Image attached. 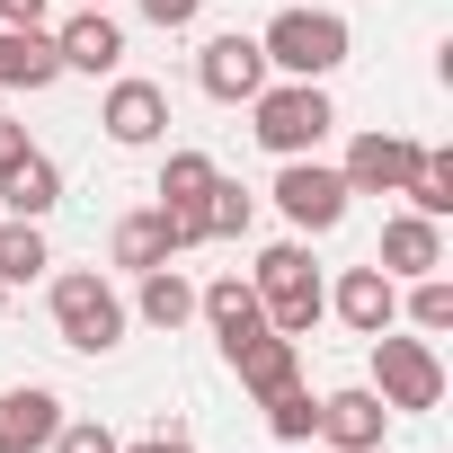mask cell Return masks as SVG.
<instances>
[{"label":"cell","instance_id":"28","mask_svg":"<svg viewBox=\"0 0 453 453\" xmlns=\"http://www.w3.org/2000/svg\"><path fill=\"white\" fill-rule=\"evenodd\" d=\"M196 10H204V0H142L151 27H196Z\"/></svg>","mask_w":453,"mask_h":453},{"label":"cell","instance_id":"6","mask_svg":"<svg viewBox=\"0 0 453 453\" xmlns=\"http://www.w3.org/2000/svg\"><path fill=\"white\" fill-rule=\"evenodd\" d=\"M276 204H285L294 232H338V222H347V178H338V169H320V160L303 151V160H285Z\"/></svg>","mask_w":453,"mask_h":453},{"label":"cell","instance_id":"13","mask_svg":"<svg viewBox=\"0 0 453 453\" xmlns=\"http://www.w3.org/2000/svg\"><path fill=\"white\" fill-rule=\"evenodd\" d=\"M382 418H391V409H382V391H373V382H365V391H329V400H320V435H329L338 453H373V444H382Z\"/></svg>","mask_w":453,"mask_h":453},{"label":"cell","instance_id":"25","mask_svg":"<svg viewBox=\"0 0 453 453\" xmlns=\"http://www.w3.org/2000/svg\"><path fill=\"white\" fill-rule=\"evenodd\" d=\"M267 426H276V444H311V435H320V400L294 382V391H276V400H267Z\"/></svg>","mask_w":453,"mask_h":453},{"label":"cell","instance_id":"9","mask_svg":"<svg viewBox=\"0 0 453 453\" xmlns=\"http://www.w3.org/2000/svg\"><path fill=\"white\" fill-rule=\"evenodd\" d=\"M98 125H107V142L142 151V142H160V125H169V89H160V81H116Z\"/></svg>","mask_w":453,"mask_h":453},{"label":"cell","instance_id":"30","mask_svg":"<svg viewBox=\"0 0 453 453\" xmlns=\"http://www.w3.org/2000/svg\"><path fill=\"white\" fill-rule=\"evenodd\" d=\"M0 27H45V0H0Z\"/></svg>","mask_w":453,"mask_h":453},{"label":"cell","instance_id":"33","mask_svg":"<svg viewBox=\"0 0 453 453\" xmlns=\"http://www.w3.org/2000/svg\"><path fill=\"white\" fill-rule=\"evenodd\" d=\"M89 10H107V0H89Z\"/></svg>","mask_w":453,"mask_h":453},{"label":"cell","instance_id":"23","mask_svg":"<svg viewBox=\"0 0 453 453\" xmlns=\"http://www.w3.org/2000/svg\"><path fill=\"white\" fill-rule=\"evenodd\" d=\"M250 213H258V204H250V187L213 178V187H204V241H241V232H250Z\"/></svg>","mask_w":453,"mask_h":453},{"label":"cell","instance_id":"16","mask_svg":"<svg viewBox=\"0 0 453 453\" xmlns=\"http://www.w3.org/2000/svg\"><path fill=\"white\" fill-rule=\"evenodd\" d=\"M196 311L213 320V338H222V356H232L241 338H258V329H267V311H258V285H241V276H213V285L196 294Z\"/></svg>","mask_w":453,"mask_h":453},{"label":"cell","instance_id":"8","mask_svg":"<svg viewBox=\"0 0 453 453\" xmlns=\"http://www.w3.org/2000/svg\"><path fill=\"white\" fill-rule=\"evenodd\" d=\"M418 151L426 142H409V134H356V151H347V196H400V178L418 169Z\"/></svg>","mask_w":453,"mask_h":453},{"label":"cell","instance_id":"24","mask_svg":"<svg viewBox=\"0 0 453 453\" xmlns=\"http://www.w3.org/2000/svg\"><path fill=\"white\" fill-rule=\"evenodd\" d=\"M222 169L204 160V151H169V169H160V204H196L204 213V187H213Z\"/></svg>","mask_w":453,"mask_h":453},{"label":"cell","instance_id":"27","mask_svg":"<svg viewBox=\"0 0 453 453\" xmlns=\"http://www.w3.org/2000/svg\"><path fill=\"white\" fill-rule=\"evenodd\" d=\"M45 453H116V435L98 426V418H81V426H54V444Z\"/></svg>","mask_w":453,"mask_h":453},{"label":"cell","instance_id":"20","mask_svg":"<svg viewBox=\"0 0 453 453\" xmlns=\"http://www.w3.org/2000/svg\"><path fill=\"white\" fill-rule=\"evenodd\" d=\"M400 196H409V213L444 222V213H453V151H418V169L400 178Z\"/></svg>","mask_w":453,"mask_h":453},{"label":"cell","instance_id":"2","mask_svg":"<svg viewBox=\"0 0 453 453\" xmlns=\"http://www.w3.org/2000/svg\"><path fill=\"white\" fill-rule=\"evenodd\" d=\"M320 267H311V250L303 241H276L267 258H258V311H267V329H285V338H311V320H320Z\"/></svg>","mask_w":453,"mask_h":453},{"label":"cell","instance_id":"31","mask_svg":"<svg viewBox=\"0 0 453 453\" xmlns=\"http://www.w3.org/2000/svg\"><path fill=\"white\" fill-rule=\"evenodd\" d=\"M116 453H196L187 435H142V444H116Z\"/></svg>","mask_w":453,"mask_h":453},{"label":"cell","instance_id":"15","mask_svg":"<svg viewBox=\"0 0 453 453\" xmlns=\"http://www.w3.org/2000/svg\"><path fill=\"white\" fill-rule=\"evenodd\" d=\"M329 303H338V320H347L356 338H373V329H391V311H400V285H391L382 267H347Z\"/></svg>","mask_w":453,"mask_h":453},{"label":"cell","instance_id":"18","mask_svg":"<svg viewBox=\"0 0 453 453\" xmlns=\"http://www.w3.org/2000/svg\"><path fill=\"white\" fill-rule=\"evenodd\" d=\"M178 258V241H169V213L151 204V213H125L116 222V267H134V276H151V267H169Z\"/></svg>","mask_w":453,"mask_h":453},{"label":"cell","instance_id":"10","mask_svg":"<svg viewBox=\"0 0 453 453\" xmlns=\"http://www.w3.org/2000/svg\"><path fill=\"white\" fill-rule=\"evenodd\" d=\"M63 426V400L45 382H19V391H0V453H45Z\"/></svg>","mask_w":453,"mask_h":453},{"label":"cell","instance_id":"19","mask_svg":"<svg viewBox=\"0 0 453 453\" xmlns=\"http://www.w3.org/2000/svg\"><path fill=\"white\" fill-rule=\"evenodd\" d=\"M0 196H10V213H19V222H45V213L63 204V169H54L45 151H27L10 178H0Z\"/></svg>","mask_w":453,"mask_h":453},{"label":"cell","instance_id":"5","mask_svg":"<svg viewBox=\"0 0 453 453\" xmlns=\"http://www.w3.org/2000/svg\"><path fill=\"white\" fill-rule=\"evenodd\" d=\"M373 391H382V409L400 418H418V409H435L444 400V365H435V347L426 338H391V329H373Z\"/></svg>","mask_w":453,"mask_h":453},{"label":"cell","instance_id":"17","mask_svg":"<svg viewBox=\"0 0 453 453\" xmlns=\"http://www.w3.org/2000/svg\"><path fill=\"white\" fill-rule=\"evenodd\" d=\"M63 81V54L45 27H0V89H45Z\"/></svg>","mask_w":453,"mask_h":453},{"label":"cell","instance_id":"21","mask_svg":"<svg viewBox=\"0 0 453 453\" xmlns=\"http://www.w3.org/2000/svg\"><path fill=\"white\" fill-rule=\"evenodd\" d=\"M54 258H45V232H36V222H0V285H27V276H45Z\"/></svg>","mask_w":453,"mask_h":453},{"label":"cell","instance_id":"1","mask_svg":"<svg viewBox=\"0 0 453 453\" xmlns=\"http://www.w3.org/2000/svg\"><path fill=\"white\" fill-rule=\"evenodd\" d=\"M258 54H267V72H285V81H329V72L347 63V19H338V10H276L267 36H258Z\"/></svg>","mask_w":453,"mask_h":453},{"label":"cell","instance_id":"4","mask_svg":"<svg viewBox=\"0 0 453 453\" xmlns=\"http://www.w3.org/2000/svg\"><path fill=\"white\" fill-rule=\"evenodd\" d=\"M54 329H63V347H81V356H107V347L125 338V303L107 294V276L72 267V276H54Z\"/></svg>","mask_w":453,"mask_h":453},{"label":"cell","instance_id":"22","mask_svg":"<svg viewBox=\"0 0 453 453\" xmlns=\"http://www.w3.org/2000/svg\"><path fill=\"white\" fill-rule=\"evenodd\" d=\"M142 320H151V329H178V320H196V285H187L178 267H151V276H142Z\"/></svg>","mask_w":453,"mask_h":453},{"label":"cell","instance_id":"11","mask_svg":"<svg viewBox=\"0 0 453 453\" xmlns=\"http://www.w3.org/2000/svg\"><path fill=\"white\" fill-rule=\"evenodd\" d=\"M373 267H382V276H435V267H444V222H426V213H391Z\"/></svg>","mask_w":453,"mask_h":453},{"label":"cell","instance_id":"14","mask_svg":"<svg viewBox=\"0 0 453 453\" xmlns=\"http://www.w3.org/2000/svg\"><path fill=\"white\" fill-rule=\"evenodd\" d=\"M54 54H63V72H116V63H125V27H116L107 10H81V19H63Z\"/></svg>","mask_w":453,"mask_h":453},{"label":"cell","instance_id":"26","mask_svg":"<svg viewBox=\"0 0 453 453\" xmlns=\"http://www.w3.org/2000/svg\"><path fill=\"white\" fill-rule=\"evenodd\" d=\"M409 320L435 338V329H453V285L444 276H409Z\"/></svg>","mask_w":453,"mask_h":453},{"label":"cell","instance_id":"7","mask_svg":"<svg viewBox=\"0 0 453 453\" xmlns=\"http://www.w3.org/2000/svg\"><path fill=\"white\" fill-rule=\"evenodd\" d=\"M196 81H204V98H222V107H241V98H258L267 89V54H258V36H213L204 54H196Z\"/></svg>","mask_w":453,"mask_h":453},{"label":"cell","instance_id":"12","mask_svg":"<svg viewBox=\"0 0 453 453\" xmlns=\"http://www.w3.org/2000/svg\"><path fill=\"white\" fill-rule=\"evenodd\" d=\"M232 373H241L258 400H276V391H294V382H303V356H294V338H285V329H258V338H241V347H232Z\"/></svg>","mask_w":453,"mask_h":453},{"label":"cell","instance_id":"29","mask_svg":"<svg viewBox=\"0 0 453 453\" xmlns=\"http://www.w3.org/2000/svg\"><path fill=\"white\" fill-rule=\"evenodd\" d=\"M27 151H36V142H27V125H10V116H0V178H10Z\"/></svg>","mask_w":453,"mask_h":453},{"label":"cell","instance_id":"32","mask_svg":"<svg viewBox=\"0 0 453 453\" xmlns=\"http://www.w3.org/2000/svg\"><path fill=\"white\" fill-rule=\"evenodd\" d=\"M0 311H10V285H0Z\"/></svg>","mask_w":453,"mask_h":453},{"label":"cell","instance_id":"3","mask_svg":"<svg viewBox=\"0 0 453 453\" xmlns=\"http://www.w3.org/2000/svg\"><path fill=\"white\" fill-rule=\"evenodd\" d=\"M250 107H258V142H267L276 160H303V151H320V134L338 125V116H329V98H320V81H285V89H258Z\"/></svg>","mask_w":453,"mask_h":453}]
</instances>
